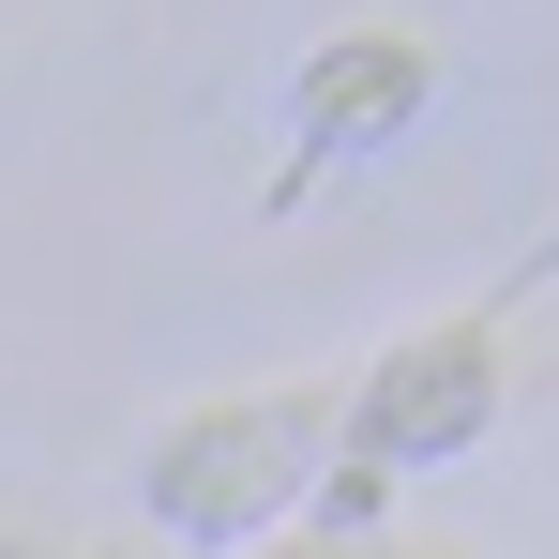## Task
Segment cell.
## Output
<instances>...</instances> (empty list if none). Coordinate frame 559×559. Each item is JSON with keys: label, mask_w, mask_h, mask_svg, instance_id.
I'll return each mask as SVG.
<instances>
[{"label": "cell", "mask_w": 559, "mask_h": 559, "mask_svg": "<svg viewBox=\"0 0 559 559\" xmlns=\"http://www.w3.org/2000/svg\"><path fill=\"white\" fill-rule=\"evenodd\" d=\"M287 559H408V545H364V530H318V545H287Z\"/></svg>", "instance_id": "obj_4"}, {"label": "cell", "mask_w": 559, "mask_h": 559, "mask_svg": "<svg viewBox=\"0 0 559 559\" xmlns=\"http://www.w3.org/2000/svg\"><path fill=\"white\" fill-rule=\"evenodd\" d=\"M0 559H31V545H0Z\"/></svg>", "instance_id": "obj_5"}, {"label": "cell", "mask_w": 559, "mask_h": 559, "mask_svg": "<svg viewBox=\"0 0 559 559\" xmlns=\"http://www.w3.org/2000/svg\"><path fill=\"white\" fill-rule=\"evenodd\" d=\"M484 424H499V302H468L454 333L393 348V364L348 393V454L318 468V530H364L378 499H393V468H439V454H468Z\"/></svg>", "instance_id": "obj_2"}, {"label": "cell", "mask_w": 559, "mask_h": 559, "mask_svg": "<svg viewBox=\"0 0 559 559\" xmlns=\"http://www.w3.org/2000/svg\"><path fill=\"white\" fill-rule=\"evenodd\" d=\"M348 439V393L302 378V393H227V408H182L152 439V514L167 545H258L318 499V468Z\"/></svg>", "instance_id": "obj_1"}, {"label": "cell", "mask_w": 559, "mask_h": 559, "mask_svg": "<svg viewBox=\"0 0 559 559\" xmlns=\"http://www.w3.org/2000/svg\"><path fill=\"white\" fill-rule=\"evenodd\" d=\"M408 106H424V46H393V31L318 46V61H302V121H287V167H273V212H302V197L333 182V152L408 136Z\"/></svg>", "instance_id": "obj_3"}]
</instances>
